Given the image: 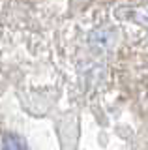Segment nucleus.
Here are the masks:
<instances>
[{"mask_svg": "<svg viewBox=\"0 0 148 150\" xmlns=\"http://www.w3.org/2000/svg\"><path fill=\"white\" fill-rule=\"evenodd\" d=\"M4 148L17 150V148H26V144L23 143V141H19V137H15V135H6V137H4Z\"/></svg>", "mask_w": 148, "mask_h": 150, "instance_id": "obj_1", "label": "nucleus"}]
</instances>
